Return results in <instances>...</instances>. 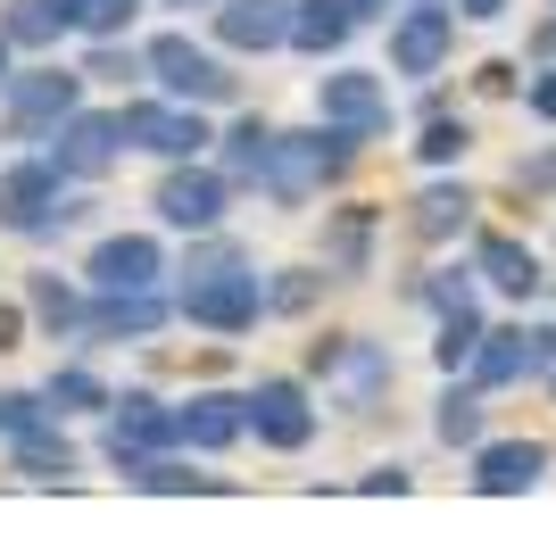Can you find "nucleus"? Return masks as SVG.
<instances>
[{
	"label": "nucleus",
	"instance_id": "aec40b11",
	"mask_svg": "<svg viewBox=\"0 0 556 547\" xmlns=\"http://www.w3.org/2000/svg\"><path fill=\"white\" fill-rule=\"evenodd\" d=\"M374 241H382V207L349 200V207H325L316 257L332 266V282H366V274H374Z\"/></svg>",
	"mask_w": 556,
	"mask_h": 547
},
{
	"label": "nucleus",
	"instance_id": "f8f14e48",
	"mask_svg": "<svg viewBox=\"0 0 556 547\" xmlns=\"http://www.w3.org/2000/svg\"><path fill=\"white\" fill-rule=\"evenodd\" d=\"M457 9H424V0H407L391 17V50H382V67L407 75V84H432V75L457 59Z\"/></svg>",
	"mask_w": 556,
	"mask_h": 547
},
{
	"label": "nucleus",
	"instance_id": "2eb2a0df",
	"mask_svg": "<svg viewBox=\"0 0 556 547\" xmlns=\"http://www.w3.org/2000/svg\"><path fill=\"white\" fill-rule=\"evenodd\" d=\"M166 323H175V298L166 291H92L84 348H134V341H159Z\"/></svg>",
	"mask_w": 556,
	"mask_h": 547
},
{
	"label": "nucleus",
	"instance_id": "6ab92c4d",
	"mask_svg": "<svg viewBox=\"0 0 556 547\" xmlns=\"http://www.w3.org/2000/svg\"><path fill=\"white\" fill-rule=\"evenodd\" d=\"M473 182L465 175H432L416 191V200H407V232H416L424 250H448V241H473Z\"/></svg>",
	"mask_w": 556,
	"mask_h": 547
},
{
	"label": "nucleus",
	"instance_id": "7ed1b4c3",
	"mask_svg": "<svg viewBox=\"0 0 556 547\" xmlns=\"http://www.w3.org/2000/svg\"><path fill=\"white\" fill-rule=\"evenodd\" d=\"M84 67H17L0 84V141H17V150H50V133L84 109Z\"/></svg>",
	"mask_w": 556,
	"mask_h": 547
},
{
	"label": "nucleus",
	"instance_id": "f3484780",
	"mask_svg": "<svg viewBox=\"0 0 556 547\" xmlns=\"http://www.w3.org/2000/svg\"><path fill=\"white\" fill-rule=\"evenodd\" d=\"M291 9H300V0H216L208 34L232 59H266V50H291Z\"/></svg>",
	"mask_w": 556,
	"mask_h": 547
},
{
	"label": "nucleus",
	"instance_id": "f257e3e1",
	"mask_svg": "<svg viewBox=\"0 0 556 547\" xmlns=\"http://www.w3.org/2000/svg\"><path fill=\"white\" fill-rule=\"evenodd\" d=\"M357 150H366V133H349V125H300V133H275V158H266V200L275 207H307L316 191H341L349 166H357Z\"/></svg>",
	"mask_w": 556,
	"mask_h": 547
},
{
	"label": "nucleus",
	"instance_id": "f03ea898",
	"mask_svg": "<svg viewBox=\"0 0 556 547\" xmlns=\"http://www.w3.org/2000/svg\"><path fill=\"white\" fill-rule=\"evenodd\" d=\"M92 200H75L67 191V166L50 158V150H25V158L0 166V232H17V241H59L67 225H84Z\"/></svg>",
	"mask_w": 556,
	"mask_h": 547
},
{
	"label": "nucleus",
	"instance_id": "393cba45",
	"mask_svg": "<svg viewBox=\"0 0 556 547\" xmlns=\"http://www.w3.org/2000/svg\"><path fill=\"white\" fill-rule=\"evenodd\" d=\"M275 133H282V125H266V116H232L225 133H216V166L232 175V191H257V182H266Z\"/></svg>",
	"mask_w": 556,
	"mask_h": 547
},
{
	"label": "nucleus",
	"instance_id": "79ce46f5",
	"mask_svg": "<svg viewBox=\"0 0 556 547\" xmlns=\"http://www.w3.org/2000/svg\"><path fill=\"white\" fill-rule=\"evenodd\" d=\"M523 109H532L540 125L556 133V59H548V67H532V75H523Z\"/></svg>",
	"mask_w": 556,
	"mask_h": 547
},
{
	"label": "nucleus",
	"instance_id": "b1692460",
	"mask_svg": "<svg viewBox=\"0 0 556 547\" xmlns=\"http://www.w3.org/2000/svg\"><path fill=\"white\" fill-rule=\"evenodd\" d=\"M482 398H490L482 382L448 373V390L432 398V440H441V448H465V456H473V448L490 440V407H482Z\"/></svg>",
	"mask_w": 556,
	"mask_h": 547
},
{
	"label": "nucleus",
	"instance_id": "9d476101",
	"mask_svg": "<svg viewBox=\"0 0 556 547\" xmlns=\"http://www.w3.org/2000/svg\"><path fill=\"white\" fill-rule=\"evenodd\" d=\"M316 432H325V407L307 398L300 373H257V382H250V440H257V448L300 456Z\"/></svg>",
	"mask_w": 556,
	"mask_h": 547
},
{
	"label": "nucleus",
	"instance_id": "2f4dec72",
	"mask_svg": "<svg viewBox=\"0 0 556 547\" xmlns=\"http://www.w3.org/2000/svg\"><path fill=\"white\" fill-rule=\"evenodd\" d=\"M42 398H50V407H59V415H109V407H116V390L100 382L92 365H50Z\"/></svg>",
	"mask_w": 556,
	"mask_h": 547
},
{
	"label": "nucleus",
	"instance_id": "1a4fd4ad",
	"mask_svg": "<svg viewBox=\"0 0 556 547\" xmlns=\"http://www.w3.org/2000/svg\"><path fill=\"white\" fill-rule=\"evenodd\" d=\"M150 207H159L166 232H216L232 207V175L216 158H175L159 175V191H150Z\"/></svg>",
	"mask_w": 556,
	"mask_h": 547
},
{
	"label": "nucleus",
	"instance_id": "4c0bfd02",
	"mask_svg": "<svg viewBox=\"0 0 556 547\" xmlns=\"http://www.w3.org/2000/svg\"><path fill=\"white\" fill-rule=\"evenodd\" d=\"M134 17H141V0H75V34L84 42H125Z\"/></svg>",
	"mask_w": 556,
	"mask_h": 547
},
{
	"label": "nucleus",
	"instance_id": "412c9836",
	"mask_svg": "<svg viewBox=\"0 0 556 547\" xmlns=\"http://www.w3.org/2000/svg\"><path fill=\"white\" fill-rule=\"evenodd\" d=\"M250 440V390H191L184 398V448L191 456H225Z\"/></svg>",
	"mask_w": 556,
	"mask_h": 547
},
{
	"label": "nucleus",
	"instance_id": "39448f33",
	"mask_svg": "<svg viewBox=\"0 0 556 547\" xmlns=\"http://www.w3.org/2000/svg\"><path fill=\"white\" fill-rule=\"evenodd\" d=\"M175 316L216 332V341H241L266 323V274L241 257V266H216V274H191L184 291H175Z\"/></svg>",
	"mask_w": 556,
	"mask_h": 547
},
{
	"label": "nucleus",
	"instance_id": "4468645a",
	"mask_svg": "<svg viewBox=\"0 0 556 547\" xmlns=\"http://www.w3.org/2000/svg\"><path fill=\"white\" fill-rule=\"evenodd\" d=\"M540 481H548V440H532V432L482 440V448L465 456V489L473 498H532Z\"/></svg>",
	"mask_w": 556,
	"mask_h": 547
},
{
	"label": "nucleus",
	"instance_id": "603ef678",
	"mask_svg": "<svg viewBox=\"0 0 556 547\" xmlns=\"http://www.w3.org/2000/svg\"><path fill=\"white\" fill-rule=\"evenodd\" d=\"M424 9H457V0H424Z\"/></svg>",
	"mask_w": 556,
	"mask_h": 547
},
{
	"label": "nucleus",
	"instance_id": "3c124183",
	"mask_svg": "<svg viewBox=\"0 0 556 547\" xmlns=\"http://www.w3.org/2000/svg\"><path fill=\"white\" fill-rule=\"evenodd\" d=\"M540 298H548V307H556V274H548V282H540Z\"/></svg>",
	"mask_w": 556,
	"mask_h": 547
},
{
	"label": "nucleus",
	"instance_id": "de8ad7c7",
	"mask_svg": "<svg viewBox=\"0 0 556 547\" xmlns=\"http://www.w3.org/2000/svg\"><path fill=\"white\" fill-rule=\"evenodd\" d=\"M349 9H357V25H391L407 0H349Z\"/></svg>",
	"mask_w": 556,
	"mask_h": 547
},
{
	"label": "nucleus",
	"instance_id": "7c9ffc66",
	"mask_svg": "<svg viewBox=\"0 0 556 547\" xmlns=\"http://www.w3.org/2000/svg\"><path fill=\"white\" fill-rule=\"evenodd\" d=\"M325 291H332L325 257H316V266H282V274H266V316H316Z\"/></svg>",
	"mask_w": 556,
	"mask_h": 547
},
{
	"label": "nucleus",
	"instance_id": "5fc2aeb1",
	"mask_svg": "<svg viewBox=\"0 0 556 547\" xmlns=\"http://www.w3.org/2000/svg\"><path fill=\"white\" fill-rule=\"evenodd\" d=\"M548 9H556V0H548Z\"/></svg>",
	"mask_w": 556,
	"mask_h": 547
},
{
	"label": "nucleus",
	"instance_id": "bb28decb",
	"mask_svg": "<svg viewBox=\"0 0 556 547\" xmlns=\"http://www.w3.org/2000/svg\"><path fill=\"white\" fill-rule=\"evenodd\" d=\"M9 473L34 481V489H50V481L67 489V481H75V440L59 432V423H50V432H34V440H9Z\"/></svg>",
	"mask_w": 556,
	"mask_h": 547
},
{
	"label": "nucleus",
	"instance_id": "a19ab883",
	"mask_svg": "<svg viewBox=\"0 0 556 547\" xmlns=\"http://www.w3.org/2000/svg\"><path fill=\"white\" fill-rule=\"evenodd\" d=\"M357 489H366V498H407V489H416V473H407V465H366V473H357Z\"/></svg>",
	"mask_w": 556,
	"mask_h": 547
},
{
	"label": "nucleus",
	"instance_id": "9b49d317",
	"mask_svg": "<svg viewBox=\"0 0 556 547\" xmlns=\"http://www.w3.org/2000/svg\"><path fill=\"white\" fill-rule=\"evenodd\" d=\"M316 116H325V125H349V133H366V141H382L399 125L391 67H332V75H316Z\"/></svg>",
	"mask_w": 556,
	"mask_h": 547
},
{
	"label": "nucleus",
	"instance_id": "37998d69",
	"mask_svg": "<svg viewBox=\"0 0 556 547\" xmlns=\"http://www.w3.org/2000/svg\"><path fill=\"white\" fill-rule=\"evenodd\" d=\"M532 323V357H540V382L556 373V316H523Z\"/></svg>",
	"mask_w": 556,
	"mask_h": 547
},
{
	"label": "nucleus",
	"instance_id": "4be33fe9",
	"mask_svg": "<svg viewBox=\"0 0 556 547\" xmlns=\"http://www.w3.org/2000/svg\"><path fill=\"white\" fill-rule=\"evenodd\" d=\"M465 382H482L490 398H498V390H523V382H540L532 323H523V316H515V323H490V332H482V348H473V365H465Z\"/></svg>",
	"mask_w": 556,
	"mask_h": 547
},
{
	"label": "nucleus",
	"instance_id": "58836bf2",
	"mask_svg": "<svg viewBox=\"0 0 556 547\" xmlns=\"http://www.w3.org/2000/svg\"><path fill=\"white\" fill-rule=\"evenodd\" d=\"M523 59H482V67H473V91H482V100H523Z\"/></svg>",
	"mask_w": 556,
	"mask_h": 547
},
{
	"label": "nucleus",
	"instance_id": "a878e982",
	"mask_svg": "<svg viewBox=\"0 0 556 547\" xmlns=\"http://www.w3.org/2000/svg\"><path fill=\"white\" fill-rule=\"evenodd\" d=\"M349 34H357V9H349V0H300V9H291V50H300V59H341Z\"/></svg>",
	"mask_w": 556,
	"mask_h": 547
},
{
	"label": "nucleus",
	"instance_id": "cd10ccee",
	"mask_svg": "<svg viewBox=\"0 0 556 547\" xmlns=\"http://www.w3.org/2000/svg\"><path fill=\"white\" fill-rule=\"evenodd\" d=\"M407 298L424 316H457V307H482V274H473V257L465 266H424V274H407Z\"/></svg>",
	"mask_w": 556,
	"mask_h": 547
},
{
	"label": "nucleus",
	"instance_id": "49530a36",
	"mask_svg": "<svg viewBox=\"0 0 556 547\" xmlns=\"http://www.w3.org/2000/svg\"><path fill=\"white\" fill-rule=\"evenodd\" d=\"M457 17L465 25H498V17H515V0H457Z\"/></svg>",
	"mask_w": 556,
	"mask_h": 547
},
{
	"label": "nucleus",
	"instance_id": "473e14b6",
	"mask_svg": "<svg viewBox=\"0 0 556 547\" xmlns=\"http://www.w3.org/2000/svg\"><path fill=\"white\" fill-rule=\"evenodd\" d=\"M482 332H490V316H482V307L432 316V365H441V373H465V365H473V348H482Z\"/></svg>",
	"mask_w": 556,
	"mask_h": 547
},
{
	"label": "nucleus",
	"instance_id": "423d86ee",
	"mask_svg": "<svg viewBox=\"0 0 556 547\" xmlns=\"http://www.w3.org/2000/svg\"><path fill=\"white\" fill-rule=\"evenodd\" d=\"M141 59H150V84L166 100H191V109H232L241 100V75L225 67V50L191 42V34H150Z\"/></svg>",
	"mask_w": 556,
	"mask_h": 547
},
{
	"label": "nucleus",
	"instance_id": "864d4df0",
	"mask_svg": "<svg viewBox=\"0 0 556 547\" xmlns=\"http://www.w3.org/2000/svg\"><path fill=\"white\" fill-rule=\"evenodd\" d=\"M548 398H556V373H548Z\"/></svg>",
	"mask_w": 556,
	"mask_h": 547
},
{
	"label": "nucleus",
	"instance_id": "72a5a7b5",
	"mask_svg": "<svg viewBox=\"0 0 556 547\" xmlns=\"http://www.w3.org/2000/svg\"><path fill=\"white\" fill-rule=\"evenodd\" d=\"M507 191L523 207H556V141H540V150H523V158L507 166Z\"/></svg>",
	"mask_w": 556,
	"mask_h": 547
},
{
	"label": "nucleus",
	"instance_id": "0eeeda50",
	"mask_svg": "<svg viewBox=\"0 0 556 547\" xmlns=\"http://www.w3.org/2000/svg\"><path fill=\"white\" fill-rule=\"evenodd\" d=\"M166 448H184V407H166L159 390H125V398L100 415V456H109L125 481Z\"/></svg>",
	"mask_w": 556,
	"mask_h": 547
},
{
	"label": "nucleus",
	"instance_id": "6e6552de",
	"mask_svg": "<svg viewBox=\"0 0 556 547\" xmlns=\"http://www.w3.org/2000/svg\"><path fill=\"white\" fill-rule=\"evenodd\" d=\"M116 133H125V150H150V158H208L216 133H208V116L191 109V100H166V91H150V100H125L116 109Z\"/></svg>",
	"mask_w": 556,
	"mask_h": 547
},
{
	"label": "nucleus",
	"instance_id": "09e8293b",
	"mask_svg": "<svg viewBox=\"0 0 556 547\" xmlns=\"http://www.w3.org/2000/svg\"><path fill=\"white\" fill-rule=\"evenodd\" d=\"M9 75H17V42H9V34H0V84H9Z\"/></svg>",
	"mask_w": 556,
	"mask_h": 547
},
{
	"label": "nucleus",
	"instance_id": "c756f323",
	"mask_svg": "<svg viewBox=\"0 0 556 547\" xmlns=\"http://www.w3.org/2000/svg\"><path fill=\"white\" fill-rule=\"evenodd\" d=\"M416 158L432 166V175H457L465 158H473V125H465V116H416Z\"/></svg>",
	"mask_w": 556,
	"mask_h": 547
},
{
	"label": "nucleus",
	"instance_id": "e433bc0d",
	"mask_svg": "<svg viewBox=\"0 0 556 547\" xmlns=\"http://www.w3.org/2000/svg\"><path fill=\"white\" fill-rule=\"evenodd\" d=\"M84 75H92V84H150V59H141L134 42H92L84 50Z\"/></svg>",
	"mask_w": 556,
	"mask_h": 547
},
{
	"label": "nucleus",
	"instance_id": "8fccbe9b",
	"mask_svg": "<svg viewBox=\"0 0 556 547\" xmlns=\"http://www.w3.org/2000/svg\"><path fill=\"white\" fill-rule=\"evenodd\" d=\"M159 9H216V0H159Z\"/></svg>",
	"mask_w": 556,
	"mask_h": 547
},
{
	"label": "nucleus",
	"instance_id": "5701e85b",
	"mask_svg": "<svg viewBox=\"0 0 556 547\" xmlns=\"http://www.w3.org/2000/svg\"><path fill=\"white\" fill-rule=\"evenodd\" d=\"M84 307H92V282H67V274H25V316L42 341H84Z\"/></svg>",
	"mask_w": 556,
	"mask_h": 547
},
{
	"label": "nucleus",
	"instance_id": "ea45409f",
	"mask_svg": "<svg viewBox=\"0 0 556 547\" xmlns=\"http://www.w3.org/2000/svg\"><path fill=\"white\" fill-rule=\"evenodd\" d=\"M216 266H241V250L225 241V225H216V232H191V250H184V274H216Z\"/></svg>",
	"mask_w": 556,
	"mask_h": 547
},
{
	"label": "nucleus",
	"instance_id": "20e7f679",
	"mask_svg": "<svg viewBox=\"0 0 556 547\" xmlns=\"http://www.w3.org/2000/svg\"><path fill=\"white\" fill-rule=\"evenodd\" d=\"M307 373L332 390L341 415H374L399 382V357L382 341H366V332H325V341H307Z\"/></svg>",
	"mask_w": 556,
	"mask_h": 547
},
{
	"label": "nucleus",
	"instance_id": "dca6fc26",
	"mask_svg": "<svg viewBox=\"0 0 556 547\" xmlns=\"http://www.w3.org/2000/svg\"><path fill=\"white\" fill-rule=\"evenodd\" d=\"M84 282H92V291H159L166 282V241L159 232H100L92 257H84Z\"/></svg>",
	"mask_w": 556,
	"mask_h": 547
},
{
	"label": "nucleus",
	"instance_id": "f704fd0d",
	"mask_svg": "<svg viewBox=\"0 0 556 547\" xmlns=\"http://www.w3.org/2000/svg\"><path fill=\"white\" fill-rule=\"evenodd\" d=\"M50 423H59V407H50L42 390H0V448H9V440L50 432Z\"/></svg>",
	"mask_w": 556,
	"mask_h": 547
},
{
	"label": "nucleus",
	"instance_id": "c85d7f7f",
	"mask_svg": "<svg viewBox=\"0 0 556 547\" xmlns=\"http://www.w3.org/2000/svg\"><path fill=\"white\" fill-rule=\"evenodd\" d=\"M0 34L17 50H59V34H75V0H9Z\"/></svg>",
	"mask_w": 556,
	"mask_h": 547
},
{
	"label": "nucleus",
	"instance_id": "ddd939ff",
	"mask_svg": "<svg viewBox=\"0 0 556 547\" xmlns=\"http://www.w3.org/2000/svg\"><path fill=\"white\" fill-rule=\"evenodd\" d=\"M465 257H473V274H482V291H498L507 307H532V298H540V282H548L540 250L523 241V232H498V225H473Z\"/></svg>",
	"mask_w": 556,
	"mask_h": 547
},
{
	"label": "nucleus",
	"instance_id": "a18cd8bd",
	"mask_svg": "<svg viewBox=\"0 0 556 547\" xmlns=\"http://www.w3.org/2000/svg\"><path fill=\"white\" fill-rule=\"evenodd\" d=\"M25 323H34V316H25L17 298H0V357H9V348H25Z\"/></svg>",
	"mask_w": 556,
	"mask_h": 547
},
{
	"label": "nucleus",
	"instance_id": "c03bdc74",
	"mask_svg": "<svg viewBox=\"0 0 556 547\" xmlns=\"http://www.w3.org/2000/svg\"><path fill=\"white\" fill-rule=\"evenodd\" d=\"M523 59H532V67H548V59H556V9L532 25V34H523Z\"/></svg>",
	"mask_w": 556,
	"mask_h": 547
},
{
	"label": "nucleus",
	"instance_id": "a211bd4d",
	"mask_svg": "<svg viewBox=\"0 0 556 547\" xmlns=\"http://www.w3.org/2000/svg\"><path fill=\"white\" fill-rule=\"evenodd\" d=\"M50 158L67 166V182H109L125 158V133H116V109H75L59 133H50Z\"/></svg>",
	"mask_w": 556,
	"mask_h": 547
},
{
	"label": "nucleus",
	"instance_id": "c9c22d12",
	"mask_svg": "<svg viewBox=\"0 0 556 547\" xmlns=\"http://www.w3.org/2000/svg\"><path fill=\"white\" fill-rule=\"evenodd\" d=\"M134 489H150V498H184V489H225V481H216V473H191L184 456L166 448V456H150V465L134 473Z\"/></svg>",
	"mask_w": 556,
	"mask_h": 547
}]
</instances>
